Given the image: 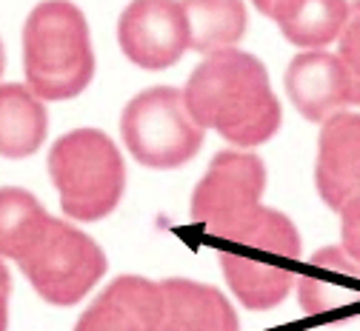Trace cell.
Instances as JSON below:
<instances>
[{
	"label": "cell",
	"instance_id": "6da1fadb",
	"mask_svg": "<svg viewBox=\"0 0 360 331\" xmlns=\"http://www.w3.org/2000/svg\"><path fill=\"white\" fill-rule=\"evenodd\" d=\"M184 103L203 131L243 149L272 140L283 117L266 66L238 49L209 55L186 80Z\"/></svg>",
	"mask_w": 360,
	"mask_h": 331
},
{
	"label": "cell",
	"instance_id": "7a4b0ae2",
	"mask_svg": "<svg viewBox=\"0 0 360 331\" xmlns=\"http://www.w3.org/2000/svg\"><path fill=\"white\" fill-rule=\"evenodd\" d=\"M23 66L34 98L69 100L92 83L95 52L77 6L49 0L34 6L23 29Z\"/></svg>",
	"mask_w": 360,
	"mask_h": 331
},
{
	"label": "cell",
	"instance_id": "3957f363",
	"mask_svg": "<svg viewBox=\"0 0 360 331\" xmlns=\"http://www.w3.org/2000/svg\"><path fill=\"white\" fill-rule=\"evenodd\" d=\"M15 260L32 289L52 306H75L106 274L103 249L66 220L43 212L15 243Z\"/></svg>",
	"mask_w": 360,
	"mask_h": 331
},
{
	"label": "cell",
	"instance_id": "277c9868",
	"mask_svg": "<svg viewBox=\"0 0 360 331\" xmlns=\"http://www.w3.org/2000/svg\"><path fill=\"white\" fill-rule=\"evenodd\" d=\"M49 174L72 220H103L115 212L126 188L123 157L101 129L63 134L49 152Z\"/></svg>",
	"mask_w": 360,
	"mask_h": 331
},
{
	"label": "cell",
	"instance_id": "5b68a950",
	"mask_svg": "<svg viewBox=\"0 0 360 331\" xmlns=\"http://www.w3.org/2000/svg\"><path fill=\"white\" fill-rule=\"evenodd\" d=\"M120 134L131 157L149 169H177L203 146V129L186 112L184 91L169 86L146 89L129 100Z\"/></svg>",
	"mask_w": 360,
	"mask_h": 331
},
{
	"label": "cell",
	"instance_id": "8992f818",
	"mask_svg": "<svg viewBox=\"0 0 360 331\" xmlns=\"http://www.w3.org/2000/svg\"><path fill=\"white\" fill-rule=\"evenodd\" d=\"M266 166L252 152H217L192 195V220L212 238H226L257 206Z\"/></svg>",
	"mask_w": 360,
	"mask_h": 331
},
{
	"label": "cell",
	"instance_id": "52a82bcc",
	"mask_svg": "<svg viewBox=\"0 0 360 331\" xmlns=\"http://www.w3.org/2000/svg\"><path fill=\"white\" fill-rule=\"evenodd\" d=\"M123 55L143 69H169L189 49V18L184 4L138 0L126 6L117 23Z\"/></svg>",
	"mask_w": 360,
	"mask_h": 331
},
{
	"label": "cell",
	"instance_id": "ba28073f",
	"mask_svg": "<svg viewBox=\"0 0 360 331\" xmlns=\"http://www.w3.org/2000/svg\"><path fill=\"white\" fill-rule=\"evenodd\" d=\"M314 183L332 212L360 197V115L340 112L323 123Z\"/></svg>",
	"mask_w": 360,
	"mask_h": 331
},
{
	"label": "cell",
	"instance_id": "9c48e42d",
	"mask_svg": "<svg viewBox=\"0 0 360 331\" xmlns=\"http://www.w3.org/2000/svg\"><path fill=\"white\" fill-rule=\"evenodd\" d=\"M160 309V283L123 274L80 314L75 331H158Z\"/></svg>",
	"mask_w": 360,
	"mask_h": 331
},
{
	"label": "cell",
	"instance_id": "30bf717a",
	"mask_svg": "<svg viewBox=\"0 0 360 331\" xmlns=\"http://www.w3.org/2000/svg\"><path fill=\"white\" fill-rule=\"evenodd\" d=\"M286 94L311 123H326L352 103L349 74L340 58L326 52H303L289 63Z\"/></svg>",
	"mask_w": 360,
	"mask_h": 331
},
{
	"label": "cell",
	"instance_id": "8fae6325",
	"mask_svg": "<svg viewBox=\"0 0 360 331\" xmlns=\"http://www.w3.org/2000/svg\"><path fill=\"white\" fill-rule=\"evenodd\" d=\"M163 309L158 331H238V314L214 286H200L192 280L160 283Z\"/></svg>",
	"mask_w": 360,
	"mask_h": 331
},
{
	"label": "cell",
	"instance_id": "7c38bea8",
	"mask_svg": "<svg viewBox=\"0 0 360 331\" xmlns=\"http://www.w3.org/2000/svg\"><path fill=\"white\" fill-rule=\"evenodd\" d=\"M311 271L297 277V300L309 314H326L360 303V263L343 249L329 246L314 252Z\"/></svg>",
	"mask_w": 360,
	"mask_h": 331
},
{
	"label": "cell",
	"instance_id": "4fadbf2b",
	"mask_svg": "<svg viewBox=\"0 0 360 331\" xmlns=\"http://www.w3.org/2000/svg\"><path fill=\"white\" fill-rule=\"evenodd\" d=\"M257 9L281 26L289 43L303 49H318L340 40L352 15V6L340 0H260Z\"/></svg>",
	"mask_w": 360,
	"mask_h": 331
},
{
	"label": "cell",
	"instance_id": "5bb4252c",
	"mask_svg": "<svg viewBox=\"0 0 360 331\" xmlns=\"http://www.w3.org/2000/svg\"><path fill=\"white\" fill-rule=\"evenodd\" d=\"M217 263L223 268L229 289L238 294V300L252 311H266L278 303H283L297 283L292 268L275 266L243 257L238 252H217Z\"/></svg>",
	"mask_w": 360,
	"mask_h": 331
},
{
	"label": "cell",
	"instance_id": "9a60e30c",
	"mask_svg": "<svg viewBox=\"0 0 360 331\" xmlns=\"http://www.w3.org/2000/svg\"><path fill=\"white\" fill-rule=\"evenodd\" d=\"M46 106L26 86H0V155L12 160L34 155L46 140Z\"/></svg>",
	"mask_w": 360,
	"mask_h": 331
},
{
	"label": "cell",
	"instance_id": "2e32d148",
	"mask_svg": "<svg viewBox=\"0 0 360 331\" xmlns=\"http://www.w3.org/2000/svg\"><path fill=\"white\" fill-rule=\"evenodd\" d=\"M189 18V49L217 55L226 52L246 34V6L238 0L226 4H184Z\"/></svg>",
	"mask_w": 360,
	"mask_h": 331
},
{
	"label": "cell",
	"instance_id": "e0dca14e",
	"mask_svg": "<svg viewBox=\"0 0 360 331\" xmlns=\"http://www.w3.org/2000/svg\"><path fill=\"white\" fill-rule=\"evenodd\" d=\"M229 243L238 246H249V249H260L283 260H297L300 257V234L292 226V220L275 209L257 206L243 223H238L232 231H226Z\"/></svg>",
	"mask_w": 360,
	"mask_h": 331
},
{
	"label": "cell",
	"instance_id": "ac0fdd59",
	"mask_svg": "<svg viewBox=\"0 0 360 331\" xmlns=\"http://www.w3.org/2000/svg\"><path fill=\"white\" fill-rule=\"evenodd\" d=\"M43 214V206L23 188H0V257H9L23 231Z\"/></svg>",
	"mask_w": 360,
	"mask_h": 331
},
{
	"label": "cell",
	"instance_id": "d6986e66",
	"mask_svg": "<svg viewBox=\"0 0 360 331\" xmlns=\"http://www.w3.org/2000/svg\"><path fill=\"white\" fill-rule=\"evenodd\" d=\"M340 63L349 74V86H352V103L360 106V15H354L343 34H340Z\"/></svg>",
	"mask_w": 360,
	"mask_h": 331
},
{
	"label": "cell",
	"instance_id": "ffe728a7",
	"mask_svg": "<svg viewBox=\"0 0 360 331\" xmlns=\"http://www.w3.org/2000/svg\"><path fill=\"white\" fill-rule=\"evenodd\" d=\"M340 234H343V252L360 263V197L340 209Z\"/></svg>",
	"mask_w": 360,
	"mask_h": 331
},
{
	"label": "cell",
	"instance_id": "44dd1931",
	"mask_svg": "<svg viewBox=\"0 0 360 331\" xmlns=\"http://www.w3.org/2000/svg\"><path fill=\"white\" fill-rule=\"evenodd\" d=\"M9 292H12V277L4 260H0V331H6L9 325Z\"/></svg>",
	"mask_w": 360,
	"mask_h": 331
},
{
	"label": "cell",
	"instance_id": "7402d4cb",
	"mask_svg": "<svg viewBox=\"0 0 360 331\" xmlns=\"http://www.w3.org/2000/svg\"><path fill=\"white\" fill-rule=\"evenodd\" d=\"M6 69V52H4V43H0V74Z\"/></svg>",
	"mask_w": 360,
	"mask_h": 331
}]
</instances>
